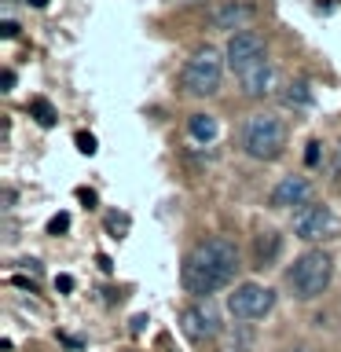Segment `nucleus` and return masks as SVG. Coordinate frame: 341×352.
Returning <instances> with one entry per match:
<instances>
[{
    "mask_svg": "<svg viewBox=\"0 0 341 352\" xmlns=\"http://www.w3.org/2000/svg\"><path fill=\"white\" fill-rule=\"evenodd\" d=\"M107 228L114 231V239H121V231L129 228V217H118V213H110V217H107Z\"/></svg>",
    "mask_w": 341,
    "mask_h": 352,
    "instance_id": "obj_17",
    "label": "nucleus"
},
{
    "mask_svg": "<svg viewBox=\"0 0 341 352\" xmlns=\"http://www.w3.org/2000/svg\"><path fill=\"white\" fill-rule=\"evenodd\" d=\"M253 19H257V8L246 4V0H224V4H217L209 11L213 30H228V33H242Z\"/></svg>",
    "mask_w": 341,
    "mask_h": 352,
    "instance_id": "obj_9",
    "label": "nucleus"
},
{
    "mask_svg": "<svg viewBox=\"0 0 341 352\" xmlns=\"http://www.w3.org/2000/svg\"><path fill=\"white\" fill-rule=\"evenodd\" d=\"M268 202H272V209H294V206L301 209L305 202H312V180L308 176H283L272 187Z\"/></svg>",
    "mask_w": 341,
    "mask_h": 352,
    "instance_id": "obj_10",
    "label": "nucleus"
},
{
    "mask_svg": "<svg viewBox=\"0 0 341 352\" xmlns=\"http://www.w3.org/2000/svg\"><path fill=\"white\" fill-rule=\"evenodd\" d=\"M187 132H191L198 143H213L217 140V118L213 114H191L187 118Z\"/></svg>",
    "mask_w": 341,
    "mask_h": 352,
    "instance_id": "obj_14",
    "label": "nucleus"
},
{
    "mask_svg": "<svg viewBox=\"0 0 341 352\" xmlns=\"http://www.w3.org/2000/svg\"><path fill=\"white\" fill-rule=\"evenodd\" d=\"M239 81H242V92H246L250 99H264V96L272 92V81H275L272 63H268V59H261L257 66H250L246 74H239Z\"/></svg>",
    "mask_w": 341,
    "mask_h": 352,
    "instance_id": "obj_11",
    "label": "nucleus"
},
{
    "mask_svg": "<svg viewBox=\"0 0 341 352\" xmlns=\"http://www.w3.org/2000/svg\"><path fill=\"white\" fill-rule=\"evenodd\" d=\"M30 114L37 118V125H44V129H52V125H55V118H59V114H55V107H52L44 96L30 99Z\"/></svg>",
    "mask_w": 341,
    "mask_h": 352,
    "instance_id": "obj_15",
    "label": "nucleus"
},
{
    "mask_svg": "<svg viewBox=\"0 0 341 352\" xmlns=\"http://www.w3.org/2000/svg\"><path fill=\"white\" fill-rule=\"evenodd\" d=\"M55 290H59V294H70V290H74V275H55Z\"/></svg>",
    "mask_w": 341,
    "mask_h": 352,
    "instance_id": "obj_20",
    "label": "nucleus"
},
{
    "mask_svg": "<svg viewBox=\"0 0 341 352\" xmlns=\"http://www.w3.org/2000/svg\"><path fill=\"white\" fill-rule=\"evenodd\" d=\"M26 4H33V8H44V4H48V0H26Z\"/></svg>",
    "mask_w": 341,
    "mask_h": 352,
    "instance_id": "obj_24",
    "label": "nucleus"
},
{
    "mask_svg": "<svg viewBox=\"0 0 341 352\" xmlns=\"http://www.w3.org/2000/svg\"><path fill=\"white\" fill-rule=\"evenodd\" d=\"M0 85H4L0 92H11V88H15V70H4V74H0Z\"/></svg>",
    "mask_w": 341,
    "mask_h": 352,
    "instance_id": "obj_21",
    "label": "nucleus"
},
{
    "mask_svg": "<svg viewBox=\"0 0 341 352\" xmlns=\"http://www.w3.org/2000/svg\"><path fill=\"white\" fill-rule=\"evenodd\" d=\"M66 228H70V213H55L48 220V235H63Z\"/></svg>",
    "mask_w": 341,
    "mask_h": 352,
    "instance_id": "obj_16",
    "label": "nucleus"
},
{
    "mask_svg": "<svg viewBox=\"0 0 341 352\" xmlns=\"http://www.w3.org/2000/svg\"><path fill=\"white\" fill-rule=\"evenodd\" d=\"M275 308V290L261 283H242L228 294V312L239 319V323H253V319H264Z\"/></svg>",
    "mask_w": 341,
    "mask_h": 352,
    "instance_id": "obj_5",
    "label": "nucleus"
},
{
    "mask_svg": "<svg viewBox=\"0 0 341 352\" xmlns=\"http://www.w3.org/2000/svg\"><path fill=\"white\" fill-rule=\"evenodd\" d=\"M338 231V220L330 213V206L323 202H305L301 209H294V235L301 242H319L330 239Z\"/></svg>",
    "mask_w": 341,
    "mask_h": 352,
    "instance_id": "obj_6",
    "label": "nucleus"
},
{
    "mask_svg": "<svg viewBox=\"0 0 341 352\" xmlns=\"http://www.w3.org/2000/svg\"><path fill=\"white\" fill-rule=\"evenodd\" d=\"M224 59L235 74H246L250 66H257L261 59H268V48H264V37L253 30H242V33H231L228 37V48H224Z\"/></svg>",
    "mask_w": 341,
    "mask_h": 352,
    "instance_id": "obj_7",
    "label": "nucleus"
},
{
    "mask_svg": "<svg viewBox=\"0 0 341 352\" xmlns=\"http://www.w3.org/2000/svg\"><path fill=\"white\" fill-rule=\"evenodd\" d=\"M283 352H316V349H308V345H294V349H283Z\"/></svg>",
    "mask_w": 341,
    "mask_h": 352,
    "instance_id": "obj_23",
    "label": "nucleus"
},
{
    "mask_svg": "<svg viewBox=\"0 0 341 352\" xmlns=\"http://www.w3.org/2000/svg\"><path fill=\"white\" fill-rule=\"evenodd\" d=\"M330 275H334V261L323 250H308L294 261V268L286 272V283L297 301H316L319 294L330 286Z\"/></svg>",
    "mask_w": 341,
    "mask_h": 352,
    "instance_id": "obj_4",
    "label": "nucleus"
},
{
    "mask_svg": "<svg viewBox=\"0 0 341 352\" xmlns=\"http://www.w3.org/2000/svg\"><path fill=\"white\" fill-rule=\"evenodd\" d=\"M242 151L257 162H275L283 158L286 151V121L268 114V110H257V114L246 118L242 125Z\"/></svg>",
    "mask_w": 341,
    "mask_h": 352,
    "instance_id": "obj_2",
    "label": "nucleus"
},
{
    "mask_svg": "<svg viewBox=\"0 0 341 352\" xmlns=\"http://www.w3.org/2000/svg\"><path fill=\"white\" fill-rule=\"evenodd\" d=\"M77 151H81V154H96V136H88V132H77Z\"/></svg>",
    "mask_w": 341,
    "mask_h": 352,
    "instance_id": "obj_18",
    "label": "nucleus"
},
{
    "mask_svg": "<svg viewBox=\"0 0 341 352\" xmlns=\"http://www.w3.org/2000/svg\"><path fill=\"white\" fill-rule=\"evenodd\" d=\"M0 33H4V37H19V22H4V26H0Z\"/></svg>",
    "mask_w": 341,
    "mask_h": 352,
    "instance_id": "obj_22",
    "label": "nucleus"
},
{
    "mask_svg": "<svg viewBox=\"0 0 341 352\" xmlns=\"http://www.w3.org/2000/svg\"><path fill=\"white\" fill-rule=\"evenodd\" d=\"M338 154H341V147H338Z\"/></svg>",
    "mask_w": 341,
    "mask_h": 352,
    "instance_id": "obj_25",
    "label": "nucleus"
},
{
    "mask_svg": "<svg viewBox=\"0 0 341 352\" xmlns=\"http://www.w3.org/2000/svg\"><path fill=\"white\" fill-rule=\"evenodd\" d=\"M283 107H290V110H308L312 107V88H308V81H290L283 88Z\"/></svg>",
    "mask_w": 341,
    "mask_h": 352,
    "instance_id": "obj_13",
    "label": "nucleus"
},
{
    "mask_svg": "<svg viewBox=\"0 0 341 352\" xmlns=\"http://www.w3.org/2000/svg\"><path fill=\"white\" fill-rule=\"evenodd\" d=\"M180 330H184L191 341L217 338V334H220V312H217V305L209 301V297H202V301H195V305H187L184 312H180Z\"/></svg>",
    "mask_w": 341,
    "mask_h": 352,
    "instance_id": "obj_8",
    "label": "nucleus"
},
{
    "mask_svg": "<svg viewBox=\"0 0 341 352\" xmlns=\"http://www.w3.org/2000/svg\"><path fill=\"white\" fill-rule=\"evenodd\" d=\"M242 268V257H239V246L224 235H213L184 257V268H180V283L187 294L195 297H209L217 290L235 283V275Z\"/></svg>",
    "mask_w": 341,
    "mask_h": 352,
    "instance_id": "obj_1",
    "label": "nucleus"
},
{
    "mask_svg": "<svg viewBox=\"0 0 341 352\" xmlns=\"http://www.w3.org/2000/svg\"><path fill=\"white\" fill-rule=\"evenodd\" d=\"M224 55H220L217 48H198L191 59L184 63L180 70V88L187 96L195 99H206V96H217L220 92V81H224Z\"/></svg>",
    "mask_w": 341,
    "mask_h": 352,
    "instance_id": "obj_3",
    "label": "nucleus"
},
{
    "mask_svg": "<svg viewBox=\"0 0 341 352\" xmlns=\"http://www.w3.org/2000/svg\"><path fill=\"white\" fill-rule=\"evenodd\" d=\"M279 250H283L279 231H261V235L253 239V264H257V268H272L275 257H279Z\"/></svg>",
    "mask_w": 341,
    "mask_h": 352,
    "instance_id": "obj_12",
    "label": "nucleus"
},
{
    "mask_svg": "<svg viewBox=\"0 0 341 352\" xmlns=\"http://www.w3.org/2000/svg\"><path fill=\"white\" fill-rule=\"evenodd\" d=\"M319 147H323L319 140H312V143H308V151H305V162H308V165H319Z\"/></svg>",
    "mask_w": 341,
    "mask_h": 352,
    "instance_id": "obj_19",
    "label": "nucleus"
}]
</instances>
